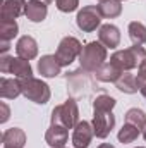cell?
<instances>
[{"instance_id":"1","label":"cell","mask_w":146,"mask_h":148,"mask_svg":"<svg viewBox=\"0 0 146 148\" xmlns=\"http://www.w3.org/2000/svg\"><path fill=\"white\" fill-rule=\"evenodd\" d=\"M107 47L100 41H89L83 47V52L79 55L81 69L86 73H96L105 62H107Z\"/></svg>"},{"instance_id":"39","label":"cell","mask_w":146,"mask_h":148,"mask_svg":"<svg viewBox=\"0 0 146 148\" xmlns=\"http://www.w3.org/2000/svg\"><path fill=\"white\" fill-rule=\"evenodd\" d=\"M64 148H65V147H64Z\"/></svg>"},{"instance_id":"37","label":"cell","mask_w":146,"mask_h":148,"mask_svg":"<svg viewBox=\"0 0 146 148\" xmlns=\"http://www.w3.org/2000/svg\"><path fill=\"white\" fill-rule=\"evenodd\" d=\"M98 2H103V0H98Z\"/></svg>"},{"instance_id":"35","label":"cell","mask_w":146,"mask_h":148,"mask_svg":"<svg viewBox=\"0 0 146 148\" xmlns=\"http://www.w3.org/2000/svg\"><path fill=\"white\" fill-rule=\"evenodd\" d=\"M138 148H146V147H138Z\"/></svg>"},{"instance_id":"15","label":"cell","mask_w":146,"mask_h":148,"mask_svg":"<svg viewBox=\"0 0 146 148\" xmlns=\"http://www.w3.org/2000/svg\"><path fill=\"white\" fill-rule=\"evenodd\" d=\"M19 95H23L21 91V81L16 79H9V77H2L0 79V97L3 100H14Z\"/></svg>"},{"instance_id":"31","label":"cell","mask_w":146,"mask_h":148,"mask_svg":"<svg viewBox=\"0 0 146 148\" xmlns=\"http://www.w3.org/2000/svg\"><path fill=\"white\" fill-rule=\"evenodd\" d=\"M98 148H115V147H113V145H110V143H102Z\"/></svg>"},{"instance_id":"19","label":"cell","mask_w":146,"mask_h":148,"mask_svg":"<svg viewBox=\"0 0 146 148\" xmlns=\"http://www.w3.org/2000/svg\"><path fill=\"white\" fill-rule=\"evenodd\" d=\"M98 10H100L102 17L115 19L122 14V2L120 0H103V2H100Z\"/></svg>"},{"instance_id":"33","label":"cell","mask_w":146,"mask_h":148,"mask_svg":"<svg viewBox=\"0 0 146 148\" xmlns=\"http://www.w3.org/2000/svg\"><path fill=\"white\" fill-rule=\"evenodd\" d=\"M41 2H45V3H46V5H48V3H52V2H53V0H41Z\"/></svg>"},{"instance_id":"29","label":"cell","mask_w":146,"mask_h":148,"mask_svg":"<svg viewBox=\"0 0 146 148\" xmlns=\"http://www.w3.org/2000/svg\"><path fill=\"white\" fill-rule=\"evenodd\" d=\"M0 110H2V114H0V122L3 124V122H7L9 117H10V109H9V105H7L5 102H0Z\"/></svg>"},{"instance_id":"32","label":"cell","mask_w":146,"mask_h":148,"mask_svg":"<svg viewBox=\"0 0 146 148\" xmlns=\"http://www.w3.org/2000/svg\"><path fill=\"white\" fill-rule=\"evenodd\" d=\"M139 91H141V95H143V97H145V98H146V86H145V88H141Z\"/></svg>"},{"instance_id":"27","label":"cell","mask_w":146,"mask_h":148,"mask_svg":"<svg viewBox=\"0 0 146 148\" xmlns=\"http://www.w3.org/2000/svg\"><path fill=\"white\" fill-rule=\"evenodd\" d=\"M136 84H138V88H139V90L146 86V59L141 62V64H139V67H138V74H136Z\"/></svg>"},{"instance_id":"5","label":"cell","mask_w":146,"mask_h":148,"mask_svg":"<svg viewBox=\"0 0 146 148\" xmlns=\"http://www.w3.org/2000/svg\"><path fill=\"white\" fill-rule=\"evenodd\" d=\"M81 52H83L81 41L74 36H65L60 40V43L57 47V52L53 55L57 57V60H59V64L62 67H67V66L72 64L76 59H79Z\"/></svg>"},{"instance_id":"20","label":"cell","mask_w":146,"mask_h":148,"mask_svg":"<svg viewBox=\"0 0 146 148\" xmlns=\"http://www.w3.org/2000/svg\"><path fill=\"white\" fill-rule=\"evenodd\" d=\"M115 86H117V90H119V91L127 93V95H134V93L139 90V88H138V84H136V76H134V74H131L129 71L120 74V77L115 81Z\"/></svg>"},{"instance_id":"12","label":"cell","mask_w":146,"mask_h":148,"mask_svg":"<svg viewBox=\"0 0 146 148\" xmlns=\"http://www.w3.org/2000/svg\"><path fill=\"white\" fill-rule=\"evenodd\" d=\"M24 16H26L28 21H31V23H41V21H45L46 16H48V7H46V3L41 2V0H28Z\"/></svg>"},{"instance_id":"38","label":"cell","mask_w":146,"mask_h":148,"mask_svg":"<svg viewBox=\"0 0 146 148\" xmlns=\"http://www.w3.org/2000/svg\"><path fill=\"white\" fill-rule=\"evenodd\" d=\"M120 2H122V0H120Z\"/></svg>"},{"instance_id":"3","label":"cell","mask_w":146,"mask_h":148,"mask_svg":"<svg viewBox=\"0 0 146 148\" xmlns=\"http://www.w3.org/2000/svg\"><path fill=\"white\" fill-rule=\"evenodd\" d=\"M19 81H21V91L28 100L40 103V105H45L50 100L52 91L45 81H41L38 77H26V79H19Z\"/></svg>"},{"instance_id":"2","label":"cell","mask_w":146,"mask_h":148,"mask_svg":"<svg viewBox=\"0 0 146 148\" xmlns=\"http://www.w3.org/2000/svg\"><path fill=\"white\" fill-rule=\"evenodd\" d=\"M146 59V50L143 45H132L129 48L124 50H117L112 53L110 62H113L122 73L132 71L136 67H139V64Z\"/></svg>"},{"instance_id":"34","label":"cell","mask_w":146,"mask_h":148,"mask_svg":"<svg viewBox=\"0 0 146 148\" xmlns=\"http://www.w3.org/2000/svg\"><path fill=\"white\" fill-rule=\"evenodd\" d=\"M143 138H145V141H146V127L143 129Z\"/></svg>"},{"instance_id":"36","label":"cell","mask_w":146,"mask_h":148,"mask_svg":"<svg viewBox=\"0 0 146 148\" xmlns=\"http://www.w3.org/2000/svg\"><path fill=\"white\" fill-rule=\"evenodd\" d=\"M3 148H10V147H3Z\"/></svg>"},{"instance_id":"17","label":"cell","mask_w":146,"mask_h":148,"mask_svg":"<svg viewBox=\"0 0 146 148\" xmlns=\"http://www.w3.org/2000/svg\"><path fill=\"white\" fill-rule=\"evenodd\" d=\"M120 74H122V71H120L113 62H105V64L95 73V76H96V79L102 81V83H115V81L120 77Z\"/></svg>"},{"instance_id":"18","label":"cell","mask_w":146,"mask_h":148,"mask_svg":"<svg viewBox=\"0 0 146 148\" xmlns=\"http://www.w3.org/2000/svg\"><path fill=\"white\" fill-rule=\"evenodd\" d=\"M10 74H14L17 79L33 77V67H31L29 60H26L23 57H14L12 59V66H10Z\"/></svg>"},{"instance_id":"10","label":"cell","mask_w":146,"mask_h":148,"mask_svg":"<svg viewBox=\"0 0 146 148\" xmlns=\"http://www.w3.org/2000/svg\"><path fill=\"white\" fill-rule=\"evenodd\" d=\"M16 52H17V57H23L26 60H33L38 55V43L36 40L29 35H24L17 40L16 43Z\"/></svg>"},{"instance_id":"30","label":"cell","mask_w":146,"mask_h":148,"mask_svg":"<svg viewBox=\"0 0 146 148\" xmlns=\"http://www.w3.org/2000/svg\"><path fill=\"white\" fill-rule=\"evenodd\" d=\"M9 48H10V41H3V40H0V53H2V55L7 53Z\"/></svg>"},{"instance_id":"13","label":"cell","mask_w":146,"mask_h":148,"mask_svg":"<svg viewBox=\"0 0 146 148\" xmlns=\"http://www.w3.org/2000/svg\"><path fill=\"white\" fill-rule=\"evenodd\" d=\"M62 66L59 64L55 55H43L38 60V73L43 77H57L60 74Z\"/></svg>"},{"instance_id":"24","label":"cell","mask_w":146,"mask_h":148,"mask_svg":"<svg viewBox=\"0 0 146 148\" xmlns=\"http://www.w3.org/2000/svg\"><path fill=\"white\" fill-rule=\"evenodd\" d=\"M126 122L134 124L139 129H145L146 127V114L141 109H138V107L129 109V110L126 112Z\"/></svg>"},{"instance_id":"8","label":"cell","mask_w":146,"mask_h":148,"mask_svg":"<svg viewBox=\"0 0 146 148\" xmlns=\"http://www.w3.org/2000/svg\"><path fill=\"white\" fill-rule=\"evenodd\" d=\"M95 136L93 124L88 121H79L72 131V145L74 148H88Z\"/></svg>"},{"instance_id":"9","label":"cell","mask_w":146,"mask_h":148,"mask_svg":"<svg viewBox=\"0 0 146 148\" xmlns=\"http://www.w3.org/2000/svg\"><path fill=\"white\" fill-rule=\"evenodd\" d=\"M69 140V129L62 124H50L45 133V141L52 148H64Z\"/></svg>"},{"instance_id":"23","label":"cell","mask_w":146,"mask_h":148,"mask_svg":"<svg viewBox=\"0 0 146 148\" xmlns=\"http://www.w3.org/2000/svg\"><path fill=\"white\" fill-rule=\"evenodd\" d=\"M17 31H19V24L16 19H2L0 21V40L10 41L17 36Z\"/></svg>"},{"instance_id":"21","label":"cell","mask_w":146,"mask_h":148,"mask_svg":"<svg viewBox=\"0 0 146 148\" xmlns=\"http://www.w3.org/2000/svg\"><path fill=\"white\" fill-rule=\"evenodd\" d=\"M139 134H141V129H139V127H136L134 124L126 122V124L120 127V131H119V134H117V140H119L122 145H127V143L136 141V140L139 138Z\"/></svg>"},{"instance_id":"14","label":"cell","mask_w":146,"mask_h":148,"mask_svg":"<svg viewBox=\"0 0 146 148\" xmlns=\"http://www.w3.org/2000/svg\"><path fill=\"white\" fill-rule=\"evenodd\" d=\"M2 143L3 147H10V148H24L26 145V133L21 127H10L5 129L2 134Z\"/></svg>"},{"instance_id":"26","label":"cell","mask_w":146,"mask_h":148,"mask_svg":"<svg viewBox=\"0 0 146 148\" xmlns=\"http://www.w3.org/2000/svg\"><path fill=\"white\" fill-rule=\"evenodd\" d=\"M55 5H57V9H59L60 12L69 14V12L77 10V7H79V0H55Z\"/></svg>"},{"instance_id":"28","label":"cell","mask_w":146,"mask_h":148,"mask_svg":"<svg viewBox=\"0 0 146 148\" xmlns=\"http://www.w3.org/2000/svg\"><path fill=\"white\" fill-rule=\"evenodd\" d=\"M12 59H14V57H10V55H7V53L0 55V73L2 74H10Z\"/></svg>"},{"instance_id":"4","label":"cell","mask_w":146,"mask_h":148,"mask_svg":"<svg viewBox=\"0 0 146 148\" xmlns=\"http://www.w3.org/2000/svg\"><path fill=\"white\" fill-rule=\"evenodd\" d=\"M79 122V109L74 98L65 100L52 110V124H62L67 129H74Z\"/></svg>"},{"instance_id":"22","label":"cell","mask_w":146,"mask_h":148,"mask_svg":"<svg viewBox=\"0 0 146 148\" xmlns=\"http://www.w3.org/2000/svg\"><path fill=\"white\" fill-rule=\"evenodd\" d=\"M129 38L132 41V45H145L146 43V26L139 21H132L129 23Z\"/></svg>"},{"instance_id":"11","label":"cell","mask_w":146,"mask_h":148,"mask_svg":"<svg viewBox=\"0 0 146 148\" xmlns=\"http://www.w3.org/2000/svg\"><path fill=\"white\" fill-rule=\"evenodd\" d=\"M98 41L103 43L107 48H117L120 43V31L113 24H102L98 29Z\"/></svg>"},{"instance_id":"25","label":"cell","mask_w":146,"mask_h":148,"mask_svg":"<svg viewBox=\"0 0 146 148\" xmlns=\"http://www.w3.org/2000/svg\"><path fill=\"white\" fill-rule=\"evenodd\" d=\"M115 98L110 95H98L93 100V110H113L115 107Z\"/></svg>"},{"instance_id":"6","label":"cell","mask_w":146,"mask_h":148,"mask_svg":"<svg viewBox=\"0 0 146 148\" xmlns=\"http://www.w3.org/2000/svg\"><path fill=\"white\" fill-rule=\"evenodd\" d=\"M76 24L84 33H91L96 28H100L102 26V14L98 10V5H84L76 16Z\"/></svg>"},{"instance_id":"16","label":"cell","mask_w":146,"mask_h":148,"mask_svg":"<svg viewBox=\"0 0 146 148\" xmlns=\"http://www.w3.org/2000/svg\"><path fill=\"white\" fill-rule=\"evenodd\" d=\"M26 0H5L2 5V19H17L26 10Z\"/></svg>"},{"instance_id":"7","label":"cell","mask_w":146,"mask_h":148,"mask_svg":"<svg viewBox=\"0 0 146 148\" xmlns=\"http://www.w3.org/2000/svg\"><path fill=\"white\" fill-rule=\"evenodd\" d=\"M91 124H93L95 136L100 140H105L115 126V115L112 110H93Z\"/></svg>"}]
</instances>
